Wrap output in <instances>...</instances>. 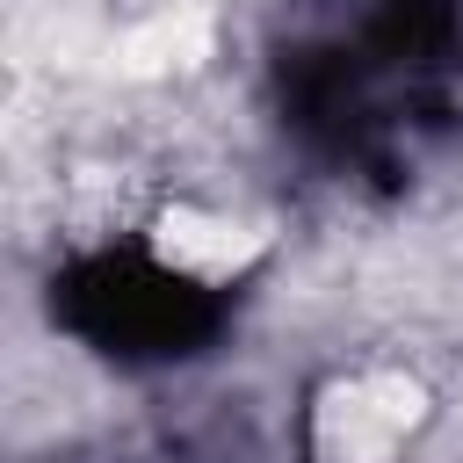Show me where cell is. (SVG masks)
<instances>
[{
	"mask_svg": "<svg viewBox=\"0 0 463 463\" xmlns=\"http://www.w3.org/2000/svg\"><path fill=\"white\" fill-rule=\"evenodd\" d=\"M268 80L311 159L398 181L463 130V0H275Z\"/></svg>",
	"mask_w": 463,
	"mask_h": 463,
	"instance_id": "obj_1",
	"label": "cell"
},
{
	"mask_svg": "<svg viewBox=\"0 0 463 463\" xmlns=\"http://www.w3.org/2000/svg\"><path fill=\"white\" fill-rule=\"evenodd\" d=\"M51 318L80 347L152 369V362H195L224 333L232 304H224V289H210L137 246H101L51 275Z\"/></svg>",
	"mask_w": 463,
	"mask_h": 463,
	"instance_id": "obj_2",
	"label": "cell"
}]
</instances>
